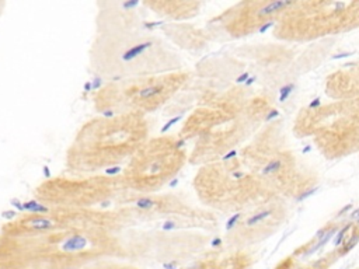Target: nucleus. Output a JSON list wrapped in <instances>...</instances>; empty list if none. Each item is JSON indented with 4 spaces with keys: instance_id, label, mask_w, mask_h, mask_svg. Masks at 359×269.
Returning a JSON list of instances; mask_svg holds the SVG:
<instances>
[{
    "instance_id": "nucleus-1",
    "label": "nucleus",
    "mask_w": 359,
    "mask_h": 269,
    "mask_svg": "<svg viewBox=\"0 0 359 269\" xmlns=\"http://www.w3.org/2000/svg\"><path fill=\"white\" fill-rule=\"evenodd\" d=\"M272 102L245 87L206 90L184 120L178 137L192 142L188 163L203 165L243 147L269 119Z\"/></svg>"
},
{
    "instance_id": "nucleus-2",
    "label": "nucleus",
    "mask_w": 359,
    "mask_h": 269,
    "mask_svg": "<svg viewBox=\"0 0 359 269\" xmlns=\"http://www.w3.org/2000/svg\"><path fill=\"white\" fill-rule=\"evenodd\" d=\"M88 66L107 83L185 70L178 49L153 31L147 21L95 29Z\"/></svg>"
},
{
    "instance_id": "nucleus-3",
    "label": "nucleus",
    "mask_w": 359,
    "mask_h": 269,
    "mask_svg": "<svg viewBox=\"0 0 359 269\" xmlns=\"http://www.w3.org/2000/svg\"><path fill=\"white\" fill-rule=\"evenodd\" d=\"M119 233L107 228L0 231V269H66L123 249Z\"/></svg>"
},
{
    "instance_id": "nucleus-4",
    "label": "nucleus",
    "mask_w": 359,
    "mask_h": 269,
    "mask_svg": "<svg viewBox=\"0 0 359 269\" xmlns=\"http://www.w3.org/2000/svg\"><path fill=\"white\" fill-rule=\"evenodd\" d=\"M151 137L147 116L97 115L76 132L65 156V167L73 175L105 174L126 164Z\"/></svg>"
},
{
    "instance_id": "nucleus-5",
    "label": "nucleus",
    "mask_w": 359,
    "mask_h": 269,
    "mask_svg": "<svg viewBox=\"0 0 359 269\" xmlns=\"http://www.w3.org/2000/svg\"><path fill=\"white\" fill-rule=\"evenodd\" d=\"M238 157L283 200L303 199L318 184L317 171L290 146L280 120L264 125Z\"/></svg>"
},
{
    "instance_id": "nucleus-6",
    "label": "nucleus",
    "mask_w": 359,
    "mask_h": 269,
    "mask_svg": "<svg viewBox=\"0 0 359 269\" xmlns=\"http://www.w3.org/2000/svg\"><path fill=\"white\" fill-rule=\"evenodd\" d=\"M192 186L201 205L213 213L240 214L280 199L238 156L201 165Z\"/></svg>"
},
{
    "instance_id": "nucleus-7",
    "label": "nucleus",
    "mask_w": 359,
    "mask_h": 269,
    "mask_svg": "<svg viewBox=\"0 0 359 269\" xmlns=\"http://www.w3.org/2000/svg\"><path fill=\"white\" fill-rule=\"evenodd\" d=\"M297 137H310L320 154L338 160L359 153V99L302 108L293 122Z\"/></svg>"
},
{
    "instance_id": "nucleus-8",
    "label": "nucleus",
    "mask_w": 359,
    "mask_h": 269,
    "mask_svg": "<svg viewBox=\"0 0 359 269\" xmlns=\"http://www.w3.org/2000/svg\"><path fill=\"white\" fill-rule=\"evenodd\" d=\"M191 80L188 70L108 81L93 97L98 115L149 116L168 105Z\"/></svg>"
},
{
    "instance_id": "nucleus-9",
    "label": "nucleus",
    "mask_w": 359,
    "mask_h": 269,
    "mask_svg": "<svg viewBox=\"0 0 359 269\" xmlns=\"http://www.w3.org/2000/svg\"><path fill=\"white\" fill-rule=\"evenodd\" d=\"M359 28V1H292L273 27L285 42H310Z\"/></svg>"
},
{
    "instance_id": "nucleus-10",
    "label": "nucleus",
    "mask_w": 359,
    "mask_h": 269,
    "mask_svg": "<svg viewBox=\"0 0 359 269\" xmlns=\"http://www.w3.org/2000/svg\"><path fill=\"white\" fill-rule=\"evenodd\" d=\"M185 144L177 134L151 136L119 174L125 191L136 195L160 192L188 163Z\"/></svg>"
},
{
    "instance_id": "nucleus-11",
    "label": "nucleus",
    "mask_w": 359,
    "mask_h": 269,
    "mask_svg": "<svg viewBox=\"0 0 359 269\" xmlns=\"http://www.w3.org/2000/svg\"><path fill=\"white\" fill-rule=\"evenodd\" d=\"M119 175H57L39 182L35 200L45 207L112 209L125 195Z\"/></svg>"
},
{
    "instance_id": "nucleus-12",
    "label": "nucleus",
    "mask_w": 359,
    "mask_h": 269,
    "mask_svg": "<svg viewBox=\"0 0 359 269\" xmlns=\"http://www.w3.org/2000/svg\"><path fill=\"white\" fill-rule=\"evenodd\" d=\"M135 226L129 214L121 207L112 209H66L45 207L21 213L3 224L4 233L28 231H56L77 228H107L121 233L123 228Z\"/></svg>"
},
{
    "instance_id": "nucleus-13",
    "label": "nucleus",
    "mask_w": 359,
    "mask_h": 269,
    "mask_svg": "<svg viewBox=\"0 0 359 269\" xmlns=\"http://www.w3.org/2000/svg\"><path fill=\"white\" fill-rule=\"evenodd\" d=\"M116 206L123 209L135 224L163 220L177 221L188 228L212 230L217 226V217L213 212L203 206L192 205L171 192L150 195L125 192Z\"/></svg>"
},
{
    "instance_id": "nucleus-14",
    "label": "nucleus",
    "mask_w": 359,
    "mask_h": 269,
    "mask_svg": "<svg viewBox=\"0 0 359 269\" xmlns=\"http://www.w3.org/2000/svg\"><path fill=\"white\" fill-rule=\"evenodd\" d=\"M290 4L292 1L280 0L238 1L212 17L205 31L210 41L240 39L276 22Z\"/></svg>"
},
{
    "instance_id": "nucleus-15",
    "label": "nucleus",
    "mask_w": 359,
    "mask_h": 269,
    "mask_svg": "<svg viewBox=\"0 0 359 269\" xmlns=\"http://www.w3.org/2000/svg\"><path fill=\"white\" fill-rule=\"evenodd\" d=\"M287 214V205L283 199H275L240 213L234 224L227 228L224 242L229 249L244 251L273 235L285 224Z\"/></svg>"
},
{
    "instance_id": "nucleus-16",
    "label": "nucleus",
    "mask_w": 359,
    "mask_h": 269,
    "mask_svg": "<svg viewBox=\"0 0 359 269\" xmlns=\"http://www.w3.org/2000/svg\"><path fill=\"white\" fill-rule=\"evenodd\" d=\"M331 101L359 99V62H349L330 73L324 83Z\"/></svg>"
},
{
    "instance_id": "nucleus-17",
    "label": "nucleus",
    "mask_w": 359,
    "mask_h": 269,
    "mask_svg": "<svg viewBox=\"0 0 359 269\" xmlns=\"http://www.w3.org/2000/svg\"><path fill=\"white\" fill-rule=\"evenodd\" d=\"M160 29L163 36L177 49L198 52L210 42L205 28H198L189 22H163Z\"/></svg>"
},
{
    "instance_id": "nucleus-18",
    "label": "nucleus",
    "mask_w": 359,
    "mask_h": 269,
    "mask_svg": "<svg viewBox=\"0 0 359 269\" xmlns=\"http://www.w3.org/2000/svg\"><path fill=\"white\" fill-rule=\"evenodd\" d=\"M143 7L156 14L157 17L167 20L168 22H184L196 17L201 13V1H178V0H158V1H142Z\"/></svg>"
},
{
    "instance_id": "nucleus-19",
    "label": "nucleus",
    "mask_w": 359,
    "mask_h": 269,
    "mask_svg": "<svg viewBox=\"0 0 359 269\" xmlns=\"http://www.w3.org/2000/svg\"><path fill=\"white\" fill-rule=\"evenodd\" d=\"M251 256L245 251L230 249L226 255L206 256L203 259L195 261L188 268L184 269H248Z\"/></svg>"
},
{
    "instance_id": "nucleus-20",
    "label": "nucleus",
    "mask_w": 359,
    "mask_h": 269,
    "mask_svg": "<svg viewBox=\"0 0 359 269\" xmlns=\"http://www.w3.org/2000/svg\"><path fill=\"white\" fill-rule=\"evenodd\" d=\"M275 269H317V268L314 263L303 265L294 256L290 255V256H286L282 262H279Z\"/></svg>"
},
{
    "instance_id": "nucleus-21",
    "label": "nucleus",
    "mask_w": 359,
    "mask_h": 269,
    "mask_svg": "<svg viewBox=\"0 0 359 269\" xmlns=\"http://www.w3.org/2000/svg\"><path fill=\"white\" fill-rule=\"evenodd\" d=\"M4 10H6V3H4V1H0V18H1Z\"/></svg>"
}]
</instances>
